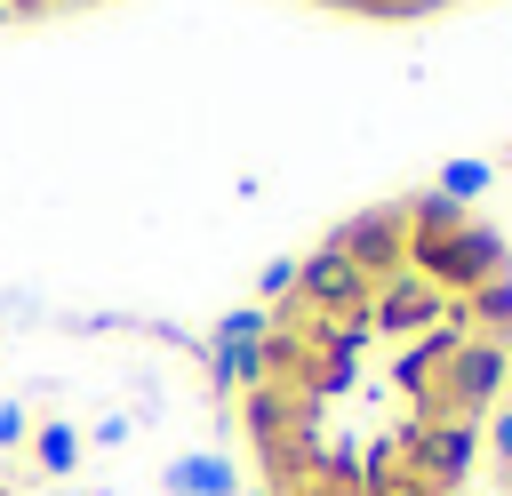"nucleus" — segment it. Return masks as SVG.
I'll return each mask as SVG.
<instances>
[{"label": "nucleus", "instance_id": "1", "mask_svg": "<svg viewBox=\"0 0 512 496\" xmlns=\"http://www.w3.org/2000/svg\"><path fill=\"white\" fill-rule=\"evenodd\" d=\"M408 272H424L440 296H472V288H488V280L512 272V248H504L496 224L464 216L448 240H408Z\"/></svg>", "mask_w": 512, "mask_h": 496}, {"label": "nucleus", "instance_id": "2", "mask_svg": "<svg viewBox=\"0 0 512 496\" xmlns=\"http://www.w3.org/2000/svg\"><path fill=\"white\" fill-rule=\"evenodd\" d=\"M312 320H368V304H376V280L360 272V264H344L328 240L312 248V256H296V288H288Z\"/></svg>", "mask_w": 512, "mask_h": 496}, {"label": "nucleus", "instance_id": "3", "mask_svg": "<svg viewBox=\"0 0 512 496\" xmlns=\"http://www.w3.org/2000/svg\"><path fill=\"white\" fill-rule=\"evenodd\" d=\"M328 248L344 256V264H360L368 280H392V272H408V224H400V208L384 200V208H360V216H344L336 232H328Z\"/></svg>", "mask_w": 512, "mask_h": 496}, {"label": "nucleus", "instance_id": "4", "mask_svg": "<svg viewBox=\"0 0 512 496\" xmlns=\"http://www.w3.org/2000/svg\"><path fill=\"white\" fill-rule=\"evenodd\" d=\"M448 312H464V296H440L424 272H392V280H376V304H368V320H376V336H424V328H440Z\"/></svg>", "mask_w": 512, "mask_h": 496}, {"label": "nucleus", "instance_id": "5", "mask_svg": "<svg viewBox=\"0 0 512 496\" xmlns=\"http://www.w3.org/2000/svg\"><path fill=\"white\" fill-rule=\"evenodd\" d=\"M392 208H400L408 240H448V232H456V224L472 216V208H464V200H448L440 184H432V192H408V200H392Z\"/></svg>", "mask_w": 512, "mask_h": 496}, {"label": "nucleus", "instance_id": "6", "mask_svg": "<svg viewBox=\"0 0 512 496\" xmlns=\"http://www.w3.org/2000/svg\"><path fill=\"white\" fill-rule=\"evenodd\" d=\"M464 328H472V336H488V344H512V272L464 296Z\"/></svg>", "mask_w": 512, "mask_h": 496}, {"label": "nucleus", "instance_id": "7", "mask_svg": "<svg viewBox=\"0 0 512 496\" xmlns=\"http://www.w3.org/2000/svg\"><path fill=\"white\" fill-rule=\"evenodd\" d=\"M168 488H176V496H232V464H224V456H184V464L168 472Z\"/></svg>", "mask_w": 512, "mask_h": 496}, {"label": "nucleus", "instance_id": "8", "mask_svg": "<svg viewBox=\"0 0 512 496\" xmlns=\"http://www.w3.org/2000/svg\"><path fill=\"white\" fill-rule=\"evenodd\" d=\"M480 456L496 464V480H512V400L488 408V424H480Z\"/></svg>", "mask_w": 512, "mask_h": 496}, {"label": "nucleus", "instance_id": "9", "mask_svg": "<svg viewBox=\"0 0 512 496\" xmlns=\"http://www.w3.org/2000/svg\"><path fill=\"white\" fill-rule=\"evenodd\" d=\"M488 184H496L488 160H448V168H440V192H448V200H480Z\"/></svg>", "mask_w": 512, "mask_h": 496}, {"label": "nucleus", "instance_id": "10", "mask_svg": "<svg viewBox=\"0 0 512 496\" xmlns=\"http://www.w3.org/2000/svg\"><path fill=\"white\" fill-rule=\"evenodd\" d=\"M32 448H40V472H72V464H80V432H72V424H40Z\"/></svg>", "mask_w": 512, "mask_h": 496}, {"label": "nucleus", "instance_id": "11", "mask_svg": "<svg viewBox=\"0 0 512 496\" xmlns=\"http://www.w3.org/2000/svg\"><path fill=\"white\" fill-rule=\"evenodd\" d=\"M288 288H296V256H280V264H264V272H256V296H264V304H280Z\"/></svg>", "mask_w": 512, "mask_h": 496}, {"label": "nucleus", "instance_id": "12", "mask_svg": "<svg viewBox=\"0 0 512 496\" xmlns=\"http://www.w3.org/2000/svg\"><path fill=\"white\" fill-rule=\"evenodd\" d=\"M352 16H424V8H440V0H344Z\"/></svg>", "mask_w": 512, "mask_h": 496}, {"label": "nucleus", "instance_id": "13", "mask_svg": "<svg viewBox=\"0 0 512 496\" xmlns=\"http://www.w3.org/2000/svg\"><path fill=\"white\" fill-rule=\"evenodd\" d=\"M24 440V408H0V448H16Z\"/></svg>", "mask_w": 512, "mask_h": 496}, {"label": "nucleus", "instance_id": "14", "mask_svg": "<svg viewBox=\"0 0 512 496\" xmlns=\"http://www.w3.org/2000/svg\"><path fill=\"white\" fill-rule=\"evenodd\" d=\"M48 8H64V0H0V16H48Z\"/></svg>", "mask_w": 512, "mask_h": 496}, {"label": "nucleus", "instance_id": "15", "mask_svg": "<svg viewBox=\"0 0 512 496\" xmlns=\"http://www.w3.org/2000/svg\"><path fill=\"white\" fill-rule=\"evenodd\" d=\"M504 400H512V360H504Z\"/></svg>", "mask_w": 512, "mask_h": 496}, {"label": "nucleus", "instance_id": "16", "mask_svg": "<svg viewBox=\"0 0 512 496\" xmlns=\"http://www.w3.org/2000/svg\"><path fill=\"white\" fill-rule=\"evenodd\" d=\"M296 496H328V488H296Z\"/></svg>", "mask_w": 512, "mask_h": 496}, {"label": "nucleus", "instance_id": "17", "mask_svg": "<svg viewBox=\"0 0 512 496\" xmlns=\"http://www.w3.org/2000/svg\"><path fill=\"white\" fill-rule=\"evenodd\" d=\"M248 496H272V488H248Z\"/></svg>", "mask_w": 512, "mask_h": 496}, {"label": "nucleus", "instance_id": "18", "mask_svg": "<svg viewBox=\"0 0 512 496\" xmlns=\"http://www.w3.org/2000/svg\"><path fill=\"white\" fill-rule=\"evenodd\" d=\"M496 488H504V496H512V480H496Z\"/></svg>", "mask_w": 512, "mask_h": 496}, {"label": "nucleus", "instance_id": "19", "mask_svg": "<svg viewBox=\"0 0 512 496\" xmlns=\"http://www.w3.org/2000/svg\"><path fill=\"white\" fill-rule=\"evenodd\" d=\"M0 496H16V488H0Z\"/></svg>", "mask_w": 512, "mask_h": 496}]
</instances>
